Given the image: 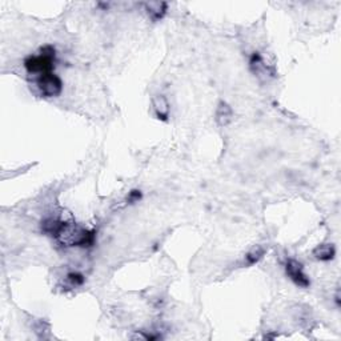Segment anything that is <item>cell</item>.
Here are the masks:
<instances>
[{"instance_id":"1","label":"cell","mask_w":341,"mask_h":341,"mask_svg":"<svg viewBox=\"0 0 341 341\" xmlns=\"http://www.w3.org/2000/svg\"><path fill=\"white\" fill-rule=\"evenodd\" d=\"M56 240L65 247H92L95 243V232L64 221Z\"/></svg>"},{"instance_id":"2","label":"cell","mask_w":341,"mask_h":341,"mask_svg":"<svg viewBox=\"0 0 341 341\" xmlns=\"http://www.w3.org/2000/svg\"><path fill=\"white\" fill-rule=\"evenodd\" d=\"M24 67L28 73L33 75H44L54 72L55 68V48L52 46H46L40 50L37 56H28L24 60Z\"/></svg>"},{"instance_id":"3","label":"cell","mask_w":341,"mask_h":341,"mask_svg":"<svg viewBox=\"0 0 341 341\" xmlns=\"http://www.w3.org/2000/svg\"><path fill=\"white\" fill-rule=\"evenodd\" d=\"M36 87L43 96L55 97L60 95L61 90H63V83L58 75H55L54 72H50V73L37 76Z\"/></svg>"},{"instance_id":"4","label":"cell","mask_w":341,"mask_h":341,"mask_svg":"<svg viewBox=\"0 0 341 341\" xmlns=\"http://www.w3.org/2000/svg\"><path fill=\"white\" fill-rule=\"evenodd\" d=\"M249 68L253 72V75L257 78H262V79H270L276 75L275 68L272 65L266 64V60L261 56L260 52H253L249 59Z\"/></svg>"},{"instance_id":"5","label":"cell","mask_w":341,"mask_h":341,"mask_svg":"<svg viewBox=\"0 0 341 341\" xmlns=\"http://www.w3.org/2000/svg\"><path fill=\"white\" fill-rule=\"evenodd\" d=\"M285 272H287V276L293 281L296 285L301 288H308L311 281H309L308 276L304 273L302 270L301 262H298L297 260L289 259L285 264Z\"/></svg>"},{"instance_id":"6","label":"cell","mask_w":341,"mask_h":341,"mask_svg":"<svg viewBox=\"0 0 341 341\" xmlns=\"http://www.w3.org/2000/svg\"><path fill=\"white\" fill-rule=\"evenodd\" d=\"M232 116H234V112H232V108L230 105L221 101L216 109V122L220 127H225L226 124H230L231 120H232Z\"/></svg>"},{"instance_id":"7","label":"cell","mask_w":341,"mask_h":341,"mask_svg":"<svg viewBox=\"0 0 341 341\" xmlns=\"http://www.w3.org/2000/svg\"><path fill=\"white\" fill-rule=\"evenodd\" d=\"M154 108L156 112V116L160 120H167L169 116V104L168 100L163 95H158L154 97Z\"/></svg>"},{"instance_id":"8","label":"cell","mask_w":341,"mask_h":341,"mask_svg":"<svg viewBox=\"0 0 341 341\" xmlns=\"http://www.w3.org/2000/svg\"><path fill=\"white\" fill-rule=\"evenodd\" d=\"M64 225V221H61L59 219H54V217H48L42 223V230L44 234H47L48 236H52L56 239V236L60 232L61 226Z\"/></svg>"},{"instance_id":"9","label":"cell","mask_w":341,"mask_h":341,"mask_svg":"<svg viewBox=\"0 0 341 341\" xmlns=\"http://www.w3.org/2000/svg\"><path fill=\"white\" fill-rule=\"evenodd\" d=\"M313 255L317 260H321V261H329L334 257L336 255V249H334L333 244H321L317 248L313 249Z\"/></svg>"},{"instance_id":"10","label":"cell","mask_w":341,"mask_h":341,"mask_svg":"<svg viewBox=\"0 0 341 341\" xmlns=\"http://www.w3.org/2000/svg\"><path fill=\"white\" fill-rule=\"evenodd\" d=\"M147 7L148 14L151 15V18L154 20L162 19L165 15V12H167V3H151L147 4Z\"/></svg>"},{"instance_id":"11","label":"cell","mask_w":341,"mask_h":341,"mask_svg":"<svg viewBox=\"0 0 341 341\" xmlns=\"http://www.w3.org/2000/svg\"><path fill=\"white\" fill-rule=\"evenodd\" d=\"M266 253V249L260 245L257 247H253L251 251L248 252L245 255V260H247V266H253L256 262H259L262 259V256Z\"/></svg>"},{"instance_id":"12","label":"cell","mask_w":341,"mask_h":341,"mask_svg":"<svg viewBox=\"0 0 341 341\" xmlns=\"http://www.w3.org/2000/svg\"><path fill=\"white\" fill-rule=\"evenodd\" d=\"M65 279H67V281H68V284L72 288L80 287V285H83V283H84V276H83L82 273H79V272L68 273Z\"/></svg>"},{"instance_id":"13","label":"cell","mask_w":341,"mask_h":341,"mask_svg":"<svg viewBox=\"0 0 341 341\" xmlns=\"http://www.w3.org/2000/svg\"><path fill=\"white\" fill-rule=\"evenodd\" d=\"M140 198H141V194H140V191H132V192H131L130 194V201H137V200H140Z\"/></svg>"}]
</instances>
